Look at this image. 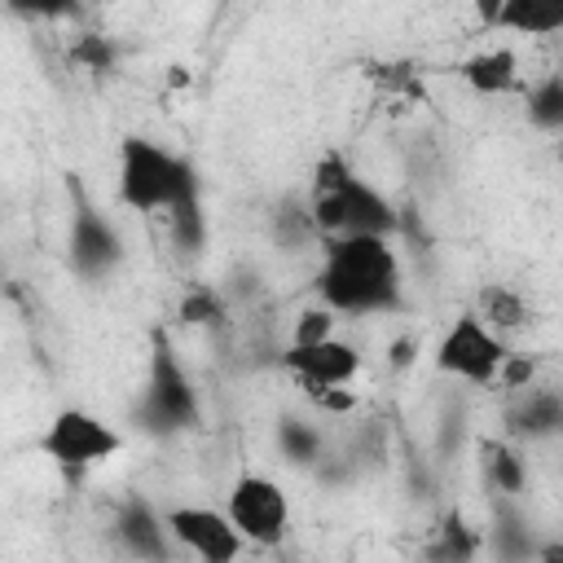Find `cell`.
<instances>
[{
  "instance_id": "44dd1931",
  "label": "cell",
  "mask_w": 563,
  "mask_h": 563,
  "mask_svg": "<svg viewBox=\"0 0 563 563\" xmlns=\"http://www.w3.org/2000/svg\"><path fill=\"white\" fill-rule=\"evenodd\" d=\"M479 554V537L466 528L462 510H449L427 545V563H475Z\"/></svg>"
},
{
  "instance_id": "9a60e30c",
  "label": "cell",
  "mask_w": 563,
  "mask_h": 563,
  "mask_svg": "<svg viewBox=\"0 0 563 563\" xmlns=\"http://www.w3.org/2000/svg\"><path fill=\"white\" fill-rule=\"evenodd\" d=\"M479 466H484V479H488L493 497H523V488H528V457H523L519 444L484 440L479 444Z\"/></svg>"
},
{
  "instance_id": "8fae6325",
  "label": "cell",
  "mask_w": 563,
  "mask_h": 563,
  "mask_svg": "<svg viewBox=\"0 0 563 563\" xmlns=\"http://www.w3.org/2000/svg\"><path fill=\"white\" fill-rule=\"evenodd\" d=\"M110 537L132 563H172L176 545L167 537L163 510L145 497H123L110 515Z\"/></svg>"
},
{
  "instance_id": "ffe728a7",
  "label": "cell",
  "mask_w": 563,
  "mask_h": 563,
  "mask_svg": "<svg viewBox=\"0 0 563 563\" xmlns=\"http://www.w3.org/2000/svg\"><path fill=\"white\" fill-rule=\"evenodd\" d=\"M475 317H479L493 334H501V339H506V330H519V325H528V321H532V308L523 303V295H519L515 286L488 282V286L479 290V308H475Z\"/></svg>"
},
{
  "instance_id": "30bf717a",
  "label": "cell",
  "mask_w": 563,
  "mask_h": 563,
  "mask_svg": "<svg viewBox=\"0 0 563 563\" xmlns=\"http://www.w3.org/2000/svg\"><path fill=\"white\" fill-rule=\"evenodd\" d=\"M163 523H167V537L176 550H185L194 563H238L246 541L238 537V528L229 523L224 510L216 506H167L163 510Z\"/></svg>"
},
{
  "instance_id": "d4e9b609",
  "label": "cell",
  "mask_w": 563,
  "mask_h": 563,
  "mask_svg": "<svg viewBox=\"0 0 563 563\" xmlns=\"http://www.w3.org/2000/svg\"><path fill=\"white\" fill-rule=\"evenodd\" d=\"M334 312L325 308H303L290 325V343H321V339H334Z\"/></svg>"
},
{
  "instance_id": "e0dca14e",
  "label": "cell",
  "mask_w": 563,
  "mask_h": 563,
  "mask_svg": "<svg viewBox=\"0 0 563 563\" xmlns=\"http://www.w3.org/2000/svg\"><path fill=\"white\" fill-rule=\"evenodd\" d=\"M163 220H167V238H172V246L180 251V255H198L202 246H207V211H202V185H194V189H185L167 211H163Z\"/></svg>"
},
{
  "instance_id": "ba28073f",
  "label": "cell",
  "mask_w": 563,
  "mask_h": 563,
  "mask_svg": "<svg viewBox=\"0 0 563 563\" xmlns=\"http://www.w3.org/2000/svg\"><path fill=\"white\" fill-rule=\"evenodd\" d=\"M506 356H510V343L493 334L475 312L453 317L435 343V369L471 387H497V369Z\"/></svg>"
},
{
  "instance_id": "8992f818",
  "label": "cell",
  "mask_w": 563,
  "mask_h": 563,
  "mask_svg": "<svg viewBox=\"0 0 563 563\" xmlns=\"http://www.w3.org/2000/svg\"><path fill=\"white\" fill-rule=\"evenodd\" d=\"M224 515L238 528V537L246 545H260V550L282 545L290 532V497L273 475H260V471H242L229 484Z\"/></svg>"
},
{
  "instance_id": "7402d4cb",
  "label": "cell",
  "mask_w": 563,
  "mask_h": 563,
  "mask_svg": "<svg viewBox=\"0 0 563 563\" xmlns=\"http://www.w3.org/2000/svg\"><path fill=\"white\" fill-rule=\"evenodd\" d=\"M523 114L537 132H550V136L563 132V75L550 70L545 79H537L523 97Z\"/></svg>"
},
{
  "instance_id": "4316f807",
  "label": "cell",
  "mask_w": 563,
  "mask_h": 563,
  "mask_svg": "<svg viewBox=\"0 0 563 563\" xmlns=\"http://www.w3.org/2000/svg\"><path fill=\"white\" fill-rule=\"evenodd\" d=\"M387 352H391V365H396V369H409V365H413V356H418V343H413L409 334H400Z\"/></svg>"
},
{
  "instance_id": "5b68a950",
  "label": "cell",
  "mask_w": 563,
  "mask_h": 563,
  "mask_svg": "<svg viewBox=\"0 0 563 563\" xmlns=\"http://www.w3.org/2000/svg\"><path fill=\"white\" fill-rule=\"evenodd\" d=\"M35 449H40V457L53 462L66 479H84L88 471H97L101 462H110V457L123 449V435H119L106 418H97L92 409L66 405V409H57V413L44 422Z\"/></svg>"
},
{
  "instance_id": "277c9868",
  "label": "cell",
  "mask_w": 563,
  "mask_h": 563,
  "mask_svg": "<svg viewBox=\"0 0 563 563\" xmlns=\"http://www.w3.org/2000/svg\"><path fill=\"white\" fill-rule=\"evenodd\" d=\"M202 185L198 167L185 154L163 150L150 136H123L119 141V176H114V194L128 211L136 216H163L185 189Z\"/></svg>"
},
{
  "instance_id": "d6986e66",
  "label": "cell",
  "mask_w": 563,
  "mask_h": 563,
  "mask_svg": "<svg viewBox=\"0 0 563 563\" xmlns=\"http://www.w3.org/2000/svg\"><path fill=\"white\" fill-rule=\"evenodd\" d=\"M484 18L493 26H506L515 35H550L563 26V9L554 4H537V0H510V4H493L484 9Z\"/></svg>"
},
{
  "instance_id": "7a4b0ae2",
  "label": "cell",
  "mask_w": 563,
  "mask_h": 563,
  "mask_svg": "<svg viewBox=\"0 0 563 563\" xmlns=\"http://www.w3.org/2000/svg\"><path fill=\"white\" fill-rule=\"evenodd\" d=\"M308 216L317 224V238H391L400 233L396 202L374 189L339 150H325L312 167L308 185Z\"/></svg>"
},
{
  "instance_id": "52a82bcc",
  "label": "cell",
  "mask_w": 563,
  "mask_h": 563,
  "mask_svg": "<svg viewBox=\"0 0 563 563\" xmlns=\"http://www.w3.org/2000/svg\"><path fill=\"white\" fill-rule=\"evenodd\" d=\"M123 255H128V246H123L119 224L97 202H88L79 194L75 211H70V224H66V268L79 282L101 286L123 268Z\"/></svg>"
},
{
  "instance_id": "4fadbf2b",
  "label": "cell",
  "mask_w": 563,
  "mask_h": 563,
  "mask_svg": "<svg viewBox=\"0 0 563 563\" xmlns=\"http://www.w3.org/2000/svg\"><path fill=\"white\" fill-rule=\"evenodd\" d=\"M541 545V532L519 510V497H493L488 510V554L493 563H532Z\"/></svg>"
},
{
  "instance_id": "5bb4252c",
  "label": "cell",
  "mask_w": 563,
  "mask_h": 563,
  "mask_svg": "<svg viewBox=\"0 0 563 563\" xmlns=\"http://www.w3.org/2000/svg\"><path fill=\"white\" fill-rule=\"evenodd\" d=\"M457 79L479 97H506L519 88V57L515 48H479L466 62H457Z\"/></svg>"
},
{
  "instance_id": "2e32d148",
  "label": "cell",
  "mask_w": 563,
  "mask_h": 563,
  "mask_svg": "<svg viewBox=\"0 0 563 563\" xmlns=\"http://www.w3.org/2000/svg\"><path fill=\"white\" fill-rule=\"evenodd\" d=\"M273 440H277V453H282L290 466H299V471H312V466L325 457V435H321V427H317L312 418H303V413H282Z\"/></svg>"
},
{
  "instance_id": "3957f363",
  "label": "cell",
  "mask_w": 563,
  "mask_h": 563,
  "mask_svg": "<svg viewBox=\"0 0 563 563\" xmlns=\"http://www.w3.org/2000/svg\"><path fill=\"white\" fill-rule=\"evenodd\" d=\"M202 418L198 405V387L185 369V361L172 347L167 330L150 334V365H145V387L132 405V422L150 435V440H176L185 431H194Z\"/></svg>"
},
{
  "instance_id": "603a6c76",
  "label": "cell",
  "mask_w": 563,
  "mask_h": 563,
  "mask_svg": "<svg viewBox=\"0 0 563 563\" xmlns=\"http://www.w3.org/2000/svg\"><path fill=\"white\" fill-rule=\"evenodd\" d=\"M273 242H277L282 251H308L312 242L321 246L317 224H312L303 198H286V202H277V211H273Z\"/></svg>"
},
{
  "instance_id": "ac0fdd59",
  "label": "cell",
  "mask_w": 563,
  "mask_h": 563,
  "mask_svg": "<svg viewBox=\"0 0 563 563\" xmlns=\"http://www.w3.org/2000/svg\"><path fill=\"white\" fill-rule=\"evenodd\" d=\"M176 325H185V330H229V299H224V290H216L211 282L185 286V295L176 303Z\"/></svg>"
},
{
  "instance_id": "9c48e42d",
  "label": "cell",
  "mask_w": 563,
  "mask_h": 563,
  "mask_svg": "<svg viewBox=\"0 0 563 563\" xmlns=\"http://www.w3.org/2000/svg\"><path fill=\"white\" fill-rule=\"evenodd\" d=\"M277 365H282V374H290L312 400H321V396H330V391H343L356 374H361V365H365V356H361V347L356 343H347V339H321V343H286L282 352H277Z\"/></svg>"
},
{
  "instance_id": "7c38bea8",
  "label": "cell",
  "mask_w": 563,
  "mask_h": 563,
  "mask_svg": "<svg viewBox=\"0 0 563 563\" xmlns=\"http://www.w3.org/2000/svg\"><path fill=\"white\" fill-rule=\"evenodd\" d=\"M501 422H506L510 444L554 440V435L563 431V396H559L554 387H537V383H532V387H523V391L506 405Z\"/></svg>"
},
{
  "instance_id": "83f0119b",
  "label": "cell",
  "mask_w": 563,
  "mask_h": 563,
  "mask_svg": "<svg viewBox=\"0 0 563 563\" xmlns=\"http://www.w3.org/2000/svg\"><path fill=\"white\" fill-rule=\"evenodd\" d=\"M532 563H563V541H559V537H541Z\"/></svg>"
},
{
  "instance_id": "cb8c5ba5",
  "label": "cell",
  "mask_w": 563,
  "mask_h": 563,
  "mask_svg": "<svg viewBox=\"0 0 563 563\" xmlns=\"http://www.w3.org/2000/svg\"><path fill=\"white\" fill-rule=\"evenodd\" d=\"M66 57H70L79 70H88V75H110L114 62H119V48H114L110 35H101V31H79V35L70 40Z\"/></svg>"
},
{
  "instance_id": "484cf974",
  "label": "cell",
  "mask_w": 563,
  "mask_h": 563,
  "mask_svg": "<svg viewBox=\"0 0 563 563\" xmlns=\"http://www.w3.org/2000/svg\"><path fill=\"white\" fill-rule=\"evenodd\" d=\"M532 378H537V361L523 352H510L497 369V387H506V391H523V387H532Z\"/></svg>"
},
{
  "instance_id": "6da1fadb",
  "label": "cell",
  "mask_w": 563,
  "mask_h": 563,
  "mask_svg": "<svg viewBox=\"0 0 563 563\" xmlns=\"http://www.w3.org/2000/svg\"><path fill=\"white\" fill-rule=\"evenodd\" d=\"M321 308L334 317H387L405 308V264L391 238H325L317 264Z\"/></svg>"
}]
</instances>
